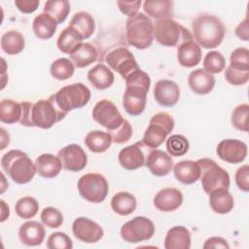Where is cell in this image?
I'll use <instances>...</instances> for the list:
<instances>
[{
    "mask_svg": "<svg viewBox=\"0 0 249 249\" xmlns=\"http://www.w3.org/2000/svg\"><path fill=\"white\" fill-rule=\"evenodd\" d=\"M151 85L150 76L138 69L125 79V89L123 95V106L130 116H139L146 107L147 93Z\"/></svg>",
    "mask_w": 249,
    "mask_h": 249,
    "instance_id": "6da1fadb",
    "label": "cell"
},
{
    "mask_svg": "<svg viewBox=\"0 0 249 249\" xmlns=\"http://www.w3.org/2000/svg\"><path fill=\"white\" fill-rule=\"evenodd\" d=\"M193 32L198 46L214 49L222 43L226 29L219 18L204 14L196 17L193 21Z\"/></svg>",
    "mask_w": 249,
    "mask_h": 249,
    "instance_id": "7a4b0ae2",
    "label": "cell"
},
{
    "mask_svg": "<svg viewBox=\"0 0 249 249\" xmlns=\"http://www.w3.org/2000/svg\"><path fill=\"white\" fill-rule=\"evenodd\" d=\"M3 170L17 184H26L30 182L37 172L35 163L20 150H11L1 159Z\"/></svg>",
    "mask_w": 249,
    "mask_h": 249,
    "instance_id": "3957f363",
    "label": "cell"
},
{
    "mask_svg": "<svg viewBox=\"0 0 249 249\" xmlns=\"http://www.w3.org/2000/svg\"><path fill=\"white\" fill-rule=\"evenodd\" d=\"M125 35L128 44L138 50L149 48L154 40V23L143 13H137L126 20Z\"/></svg>",
    "mask_w": 249,
    "mask_h": 249,
    "instance_id": "277c9868",
    "label": "cell"
},
{
    "mask_svg": "<svg viewBox=\"0 0 249 249\" xmlns=\"http://www.w3.org/2000/svg\"><path fill=\"white\" fill-rule=\"evenodd\" d=\"M51 99L65 113L84 107L90 99L89 89L82 83L65 86L50 96Z\"/></svg>",
    "mask_w": 249,
    "mask_h": 249,
    "instance_id": "5b68a950",
    "label": "cell"
},
{
    "mask_svg": "<svg viewBox=\"0 0 249 249\" xmlns=\"http://www.w3.org/2000/svg\"><path fill=\"white\" fill-rule=\"evenodd\" d=\"M154 38L163 47L179 46L186 41L193 40L190 31L172 18L159 19L155 22Z\"/></svg>",
    "mask_w": 249,
    "mask_h": 249,
    "instance_id": "8992f818",
    "label": "cell"
},
{
    "mask_svg": "<svg viewBox=\"0 0 249 249\" xmlns=\"http://www.w3.org/2000/svg\"><path fill=\"white\" fill-rule=\"evenodd\" d=\"M200 168L199 179L202 189L206 194H210L217 189H229L230 175L228 171L219 166L215 160L207 158L196 160Z\"/></svg>",
    "mask_w": 249,
    "mask_h": 249,
    "instance_id": "52a82bcc",
    "label": "cell"
},
{
    "mask_svg": "<svg viewBox=\"0 0 249 249\" xmlns=\"http://www.w3.org/2000/svg\"><path fill=\"white\" fill-rule=\"evenodd\" d=\"M173 128L174 120L168 113H157L149 122V125L143 135L142 144L149 148L156 149L163 143Z\"/></svg>",
    "mask_w": 249,
    "mask_h": 249,
    "instance_id": "ba28073f",
    "label": "cell"
},
{
    "mask_svg": "<svg viewBox=\"0 0 249 249\" xmlns=\"http://www.w3.org/2000/svg\"><path fill=\"white\" fill-rule=\"evenodd\" d=\"M67 113L63 112L50 97L40 99L33 104L31 111V120L33 126L48 129L55 123L61 121Z\"/></svg>",
    "mask_w": 249,
    "mask_h": 249,
    "instance_id": "9c48e42d",
    "label": "cell"
},
{
    "mask_svg": "<svg viewBox=\"0 0 249 249\" xmlns=\"http://www.w3.org/2000/svg\"><path fill=\"white\" fill-rule=\"evenodd\" d=\"M80 196L93 203L102 202L109 191L106 178L99 173H88L83 175L77 184Z\"/></svg>",
    "mask_w": 249,
    "mask_h": 249,
    "instance_id": "30bf717a",
    "label": "cell"
},
{
    "mask_svg": "<svg viewBox=\"0 0 249 249\" xmlns=\"http://www.w3.org/2000/svg\"><path fill=\"white\" fill-rule=\"evenodd\" d=\"M155 233L154 223L144 216H136L121 228L122 238L129 243L149 240Z\"/></svg>",
    "mask_w": 249,
    "mask_h": 249,
    "instance_id": "8fae6325",
    "label": "cell"
},
{
    "mask_svg": "<svg viewBox=\"0 0 249 249\" xmlns=\"http://www.w3.org/2000/svg\"><path fill=\"white\" fill-rule=\"evenodd\" d=\"M92 118L108 131L117 129L124 120L117 106L108 99H102L94 105L92 109Z\"/></svg>",
    "mask_w": 249,
    "mask_h": 249,
    "instance_id": "7c38bea8",
    "label": "cell"
},
{
    "mask_svg": "<svg viewBox=\"0 0 249 249\" xmlns=\"http://www.w3.org/2000/svg\"><path fill=\"white\" fill-rule=\"evenodd\" d=\"M107 64L117 71L124 80L131 73L140 69L132 53L126 48H117L111 51L106 56Z\"/></svg>",
    "mask_w": 249,
    "mask_h": 249,
    "instance_id": "4fadbf2b",
    "label": "cell"
},
{
    "mask_svg": "<svg viewBox=\"0 0 249 249\" xmlns=\"http://www.w3.org/2000/svg\"><path fill=\"white\" fill-rule=\"evenodd\" d=\"M62 168L68 171H81L87 166L88 157L83 148L77 144H70L58 151Z\"/></svg>",
    "mask_w": 249,
    "mask_h": 249,
    "instance_id": "5bb4252c",
    "label": "cell"
},
{
    "mask_svg": "<svg viewBox=\"0 0 249 249\" xmlns=\"http://www.w3.org/2000/svg\"><path fill=\"white\" fill-rule=\"evenodd\" d=\"M74 236L86 243H95L99 241L104 234V231L97 223L87 217H79L72 224Z\"/></svg>",
    "mask_w": 249,
    "mask_h": 249,
    "instance_id": "9a60e30c",
    "label": "cell"
},
{
    "mask_svg": "<svg viewBox=\"0 0 249 249\" xmlns=\"http://www.w3.org/2000/svg\"><path fill=\"white\" fill-rule=\"evenodd\" d=\"M218 157L229 163H239L246 159L247 145L238 139H224L216 149Z\"/></svg>",
    "mask_w": 249,
    "mask_h": 249,
    "instance_id": "2e32d148",
    "label": "cell"
},
{
    "mask_svg": "<svg viewBox=\"0 0 249 249\" xmlns=\"http://www.w3.org/2000/svg\"><path fill=\"white\" fill-rule=\"evenodd\" d=\"M154 97L160 105L172 107L180 98L179 86L170 80H160L155 85Z\"/></svg>",
    "mask_w": 249,
    "mask_h": 249,
    "instance_id": "e0dca14e",
    "label": "cell"
},
{
    "mask_svg": "<svg viewBox=\"0 0 249 249\" xmlns=\"http://www.w3.org/2000/svg\"><path fill=\"white\" fill-rule=\"evenodd\" d=\"M145 165L150 172L156 176H165L173 168V160L165 152L155 149L149 153Z\"/></svg>",
    "mask_w": 249,
    "mask_h": 249,
    "instance_id": "ac0fdd59",
    "label": "cell"
},
{
    "mask_svg": "<svg viewBox=\"0 0 249 249\" xmlns=\"http://www.w3.org/2000/svg\"><path fill=\"white\" fill-rule=\"evenodd\" d=\"M183 202L181 191L175 188H164L154 196V205L162 212H171L178 209Z\"/></svg>",
    "mask_w": 249,
    "mask_h": 249,
    "instance_id": "d6986e66",
    "label": "cell"
},
{
    "mask_svg": "<svg viewBox=\"0 0 249 249\" xmlns=\"http://www.w3.org/2000/svg\"><path fill=\"white\" fill-rule=\"evenodd\" d=\"M141 144L142 142H137L120 151L118 160L122 167L126 170H134L145 164V156L141 149Z\"/></svg>",
    "mask_w": 249,
    "mask_h": 249,
    "instance_id": "ffe728a7",
    "label": "cell"
},
{
    "mask_svg": "<svg viewBox=\"0 0 249 249\" xmlns=\"http://www.w3.org/2000/svg\"><path fill=\"white\" fill-rule=\"evenodd\" d=\"M46 231L44 226L37 221H28L23 223L18 230L20 241L27 246L40 245L45 238Z\"/></svg>",
    "mask_w": 249,
    "mask_h": 249,
    "instance_id": "44dd1931",
    "label": "cell"
},
{
    "mask_svg": "<svg viewBox=\"0 0 249 249\" xmlns=\"http://www.w3.org/2000/svg\"><path fill=\"white\" fill-rule=\"evenodd\" d=\"M188 84L196 94L203 95L209 93L214 89L215 78L212 74L198 68L190 73Z\"/></svg>",
    "mask_w": 249,
    "mask_h": 249,
    "instance_id": "7402d4cb",
    "label": "cell"
},
{
    "mask_svg": "<svg viewBox=\"0 0 249 249\" xmlns=\"http://www.w3.org/2000/svg\"><path fill=\"white\" fill-rule=\"evenodd\" d=\"M177 60L183 67L191 68L201 60V49L194 40H189L177 48Z\"/></svg>",
    "mask_w": 249,
    "mask_h": 249,
    "instance_id": "603a6c76",
    "label": "cell"
},
{
    "mask_svg": "<svg viewBox=\"0 0 249 249\" xmlns=\"http://www.w3.org/2000/svg\"><path fill=\"white\" fill-rule=\"evenodd\" d=\"M173 172L175 178L185 185L196 183L200 176V168L198 163L190 160L177 162L174 165Z\"/></svg>",
    "mask_w": 249,
    "mask_h": 249,
    "instance_id": "cb8c5ba5",
    "label": "cell"
},
{
    "mask_svg": "<svg viewBox=\"0 0 249 249\" xmlns=\"http://www.w3.org/2000/svg\"><path fill=\"white\" fill-rule=\"evenodd\" d=\"M191 247L190 231L183 226H175L168 230L164 238L165 249H189Z\"/></svg>",
    "mask_w": 249,
    "mask_h": 249,
    "instance_id": "d4e9b609",
    "label": "cell"
},
{
    "mask_svg": "<svg viewBox=\"0 0 249 249\" xmlns=\"http://www.w3.org/2000/svg\"><path fill=\"white\" fill-rule=\"evenodd\" d=\"M37 173L43 178H54L57 176L62 168L58 157L53 154H42L35 161Z\"/></svg>",
    "mask_w": 249,
    "mask_h": 249,
    "instance_id": "484cf974",
    "label": "cell"
},
{
    "mask_svg": "<svg viewBox=\"0 0 249 249\" xmlns=\"http://www.w3.org/2000/svg\"><path fill=\"white\" fill-rule=\"evenodd\" d=\"M88 79L95 89H106L113 85L115 76L109 67L103 63H99L89 70Z\"/></svg>",
    "mask_w": 249,
    "mask_h": 249,
    "instance_id": "4316f807",
    "label": "cell"
},
{
    "mask_svg": "<svg viewBox=\"0 0 249 249\" xmlns=\"http://www.w3.org/2000/svg\"><path fill=\"white\" fill-rule=\"evenodd\" d=\"M209 205L218 214H227L233 208V197L228 189H217L209 194Z\"/></svg>",
    "mask_w": 249,
    "mask_h": 249,
    "instance_id": "83f0119b",
    "label": "cell"
},
{
    "mask_svg": "<svg viewBox=\"0 0 249 249\" xmlns=\"http://www.w3.org/2000/svg\"><path fill=\"white\" fill-rule=\"evenodd\" d=\"M57 27V22L48 14L42 13L35 17L32 29L35 36L41 40H48L53 36Z\"/></svg>",
    "mask_w": 249,
    "mask_h": 249,
    "instance_id": "f1b7e54d",
    "label": "cell"
},
{
    "mask_svg": "<svg viewBox=\"0 0 249 249\" xmlns=\"http://www.w3.org/2000/svg\"><path fill=\"white\" fill-rule=\"evenodd\" d=\"M83 41L84 38L75 29L67 26L59 34L56 45L60 52L70 55L83 44Z\"/></svg>",
    "mask_w": 249,
    "mask_h": 249,
    "instance_id": "f546056e",
    "label": "cell"
},
{
    "mask_svg": "<svg viewBox=\"0 0 249 249\" xmlns=\"http://www.w3.org/2000/svg\"><path fill=\"white\" fill-rule=\"evenodd\" d=\"M136 198L128 192H119L111 199L112 210L121 216H127L136 209Z\"/></svg>",
    "mask_w": 249,
    "mask_h": 249,
    "instance_id": "4dcf8cb0",
    "label": "cell"
},
{
    "mask_svg": "<svg viewBox=\"0 0 249 249\" xmlns=\"http://www.w3.org/2000/svg\"><path fill=\"white\" fill-rule=\"evenodd\" d=\"M98 53L90 43H83L74 53L70 54L71 61L78 68H84L96 61Z\"/></svg>",
    "mask_w": 249,
    "mask_h": 249,
    "instance_id": "1f68e13d",
    "label": "cell"
},
{
    "mask_svg": "<svg viewBox=\"0 0 249 249\" xmlns=\"http://www.w3.org/2000/svg\"><path fill=\"white\" fill-rule=\"evenodd\" d=\"M68 26L75 29L84 39H88L94 32L95 22L90 14L82 11L73 16Z\"/></svg>",
    "mask_w": 249,
    "mask_h": 249,
    "instance_id": "d6a6232c",
    "label": "cell"
},
{
    "mask_svg": "<svg viewBox=\"0 0 249 249\" xmlns=\"http://www.w3.org/2000/svg\"><path fill=\"white\" fill-rule=\"evenodd\" d=\"M143 9L148 16L156 18L157 20L172 18L173 2L169 0L145 1L143 3Z\"/></svg>",
    "mask_w": 249,
    "mask_h": 249,
    "instance_id": "836d02e7",
    "label": "cell"
},
{
    "mask_svg": "<svg viewBox=\"0 0 249 249\" xmlns=\"http://www.w3.org/2000/svg\"><path fill=\"white\" fill-rule=\"evenodd\" d=\"M85 144L93 153H103L112 144V137L109 132L101 130L89 131L85 137Z\"/></svg>",
    "mask_w": 249,
    "mask_h": 249,
    "instance_id": "e575fe53",
    "label": "cell"
},
{
    "mask_svg": "<svg viewBox=\"0 0 249 249\" xmlns=\"http://www.w3.org/2000/svg\"><path fill=\"white\" fill-rule=\"evenodd\" d=\"M24 37L17 30L5 32L1 37V49L10 55L18 54L24 49Z\"/></svg>",
    "mask_w": 249,
    "mask_h": 249,
    "instance_id": "d590c367",
    "label": "cell"
},
{
    "mask_svg": "<svg viewBox=\"0 0 249 249\" xmlns=\"http://www.w3.org/2000/svg\"><path fill=\"white\" fill-rule=\"evenodd\" d=\"M21 118V105L14 99H3L0 103V121L5 124H16Z\"/></svg>",
    "mask_w": 249,
    "mask_h": 249,
    "instance_id": "8d00e7d4",
    "label": "cell"
},
{
    "mask_svg": "<svg viewBox=\"0 0 249 249\" xmlns=\"http://www.w3.org/2000/svg\"><path fill=\"white\" fill-rule=\"evenodd\" d=\"M70 12V3L67 0H50L44 5V13L51 16L57 24L62 23Z\"/></svg>",
    "mask_w": 249,
    "mask_h": 249,
    "instance_id": "74e56055",
    "label": "cell"
},
{
    "mask_svg": "<svg viewBox=\"0 0 249 249\" xmlns=\"http://www.w3.org/2000/svg\"><path fill=\"white\" fill-rule=\"evenodd\" d=\"M75 67L73 62L65 57L54 60L50 67L51 75L59 81H64L73 76Z\"/></svg>",
    "mask_w": 249,
    "mask_h": 249,
    "instance_id": "f35d334b",
    "label": "cell"
},
{
    "mask_svg": "<svg viewBox=\"0 0 249 249\" xmlns=\"http://www.w3.org/2000/svg\"><path fill=\"white\" fill-rule=\"evenodd\" d=\"M39 210V203L32 196H23L19 198L15 205L17 215L22 219L33 218Z\"/></svg>",
    "mask_w": 249,
    "mask_h": 249,
    "instance_id": "ab89813d",
    "label": "cell"
},
{
    "mask_svg": "<svg viewBox=\"0 0 249 249\" xmlns=\"http://www.w3.org/2000/svg\"><path fill=\"white\" fill-rule=\"evenodd\" d=\"M165 147L170 156L181 157L188 152L190 144L188 139L184 135L173 134L167 138Z\"/></svg>",
    "mask_w": 249,
    "mask_h": 249,
    "instance_id": "60d3db41",
    "label": "cell"
},
{
    "mask_svg": "<svg viewBox=\"0 0 249 249\" xmlns=\"http://www.w3.org/2000/svg\"><path fill=\"white\" fill-rule=\"evenodd\" d=\"M226 67V60L224 55L217 51L209 52L205 54L203 59V70L210 74H217L222 72Z\"/></svg>",
    "mask_w": 249,
    "mask_h": 249,
    "instance_id": "b9f144b4",
    "label": "cell"
},
{
    "mask_svg": "<svg viewBox=\"0 0 249 249\" xmlns=\"http://www.w3.org/2000/svg\"><path fill=\"white\" fill-rule=\"evenodd\" d=\"M248 116H249V105L239 104L237 105L231 114V124L232 125L241 131L247 132L248 128Z\"/></svg>",
    "mask_w": 249,
    "mask_h": 249,
    "instance_id": "7bdbcfd3",
    "label": "cell"
},
{
    "mask_svg": "<svg viewBox=\"0 0 249 249\" xmlns=\"http://www.w3.org/2000/svg\"><path fill=\"white\" fill-rule=\"evenodd\" d=\"M230 67L240 71H249V51L246 48L233 50L230 57Z\"/></svg>",
    "mask_w": 249,
    "mask_h": 249,
    "instance_id": "ee69618b",
    "label": "cell"
},
{
    "mask_svg": "<svg viewBox=\"0 0 249 249\" xmlns=\"http://www.w3.org/2000/svg\"><path fill=\"white\" fill-rule=\"evenodd\" d=\"M41 221L44 225L51 229L59 228L63 223L61 212L54 207H45L41 212Z\"/></svg>",
    "mask_w": 249,
    "mask_h": 249,
    "instance_id": "f6af8a7d",
    "label": "cell"
},
{
    "mask_svg": "<svg viewBox=\"0 0 249 249\" xmlns=\"http://www.w3.org/2000/svg\"><path fill=\"white\" fill-rule=\"evenodd\" d=\"M47 248L49 249H71L73 243L71 238L64 232H53L47 239Z\"/></svg>",
    "mask_w": 249,
    "mask_h": 249,
    "instance_id": "bcb514c9",
    "label": "cell"
},
{
    "mask_svg": "<svg viewBox=\"0 0 249 249\" xmlns=\"http://www.w3.org/2000/svg\"><path fill=\"white\" fill-rule=\"evenodd\" d=\"M110 133L112 137V142L118 143V144H123L127 142L130 137L132 136V127L131 124H129L128 121L124 120L122 124L115 130L107 131Z\"/></svg>",
    "mask_w": 249,
    "mask_h": 249,
    "instance_id": "7dc6e473",
    "label": "cell"
},
{
    "mask_svg": "<svg viewBox=\"0 0 249 249\" xmlns=\"http://www.w3.org/2000/svg\"><path fill=\"white\" fill-rule=\"evenodd\" d=\"M225 78L233 86H241L248 82L249 71H240L228 66L225 71Z\"/></svg>",
    "mask_w": 249,
    "mask_h": 249,
    "instance_id": "c3c4849f",
    "label": "cell"
},
{
    "mask_svg": "<svg viewBox=\"0 0 249 249\" xmlns=\"http://www.w3.org/2000/svg\"><path fill=\"white\" fill-rule=\"evenodd\" d=\"M235 183L239 190L243 192L249 191V165L244 164L235 172Z\"/></svg>",
    "mask_w": 249,
    "mask_h": 249,
    "instance_id": "681fc988",
    "label": "cell"
},
{
    "mask_svg": "<svg viewBox=\"0 0 249 249\" xmlns=\"http://www.w3.org/2000/svg\"><path fill=\"white\" fill-rule=\"evenodd\" d=\"M117 5L119 6L120 11L127 16L128 18L135 16L138 13V10L141 6V1L136 0V1H118Z\"/></svg>",
    "mask_w": 249,
    "mask_h": 249,
    "instance_id": "f907efd6",
    "label": "cell"
},
{
    "mask_svg": "<svg viewBox=\"0 0 249 249\" xmlns=\"http://www.w3.org/2000/svg\"><path fill=\"white\" fill-rule=\"evenodd\" d=\"M40 2L38 0H16L15 5L20 11L24 14H30L37 10Z\"/></svg>",
    "mask_w": 249,
    "mask_h": 249,
    "instance_id": "816d5d0a",
    "label": "cell"
},
{
    "mask_svg": "<svg viewBox=\"0 0 249 249\" xmlns=\"http://www.w3.org/2000/svg\"><path fill=\"white\" fill-rule=\"evenodd\" d=\"M21 105V118L19 120L20 124L25 126H33L32 120H31V111L33 104L28 101L20 102Z\"/></svg>",
    "mask_w": 249,
    "mask_h": 249,
    "instance_id": "f5cc1de1",
    "label": "cell"
},
{
    "mask_svg": "<svg viewBox=\"0 0 249 249\" xmlns=\"http://www.w3.org/2000/svg\"><path fill=\"white\" fill-rule=\"evenodd\" d=\"M203 248L204 249H208V248H227L228 249L230 248V245L228 244L226 239L219 236H212L205 240L203 244Z\"/></svg>",
    "mask_w": 249,
    "mask_h": 249,
    "instance_id": "db71d44e",
    "label": "cell"
},
{
    "mask_svg": "<svg viewBox=\"0 0 249 249\" xmlns=\"http://www.w3.org/2000/svg\"><path fill=\"white\" fill-rule=\"evenodd\" d=\"M235 35L240 38V40L248 41L249 40V27H248V18H245L235 28Z\"/></svg>",
    "mask_w": 249,
    "mask_h": 249,
    "instance_id": "11a10c76",
    "label": "cell"
},
{
    "mask_svg": "<svg viewBox=\"0 0 249 249\" xmlns=\"http://www.w3.org/2000/svg\"><path fill=\"white\" fill-rule=\"evenodd\" d=\"M1 203H2V209H3L2 216H1V222H4L10 215V209L4 200H1Z\"/></svg>",
    "mask_w": 249,
    "mask_h": 249,
    "instance_id": "9f6ffc18",
    "label": "cell"
},
{
    "mask_svg": "<svg viewBox=\"0 0 249 249\" xmlns=\"http://www.w3.org/2000/svg\"><path fill=\"white\" fill-rule=\"evenodd\" d=\"M0 130H1V139H2V146H1V150H3V149H5V147L9 144L10 136H9V137H7V138H5V135H6V131H5V129L2 127Z\"/></svg>",
    "mask_w": 249,
    "mask_h": 249,
    "instance_id": "6f0895ef",
    "label": "cell"
}]
</instances>
